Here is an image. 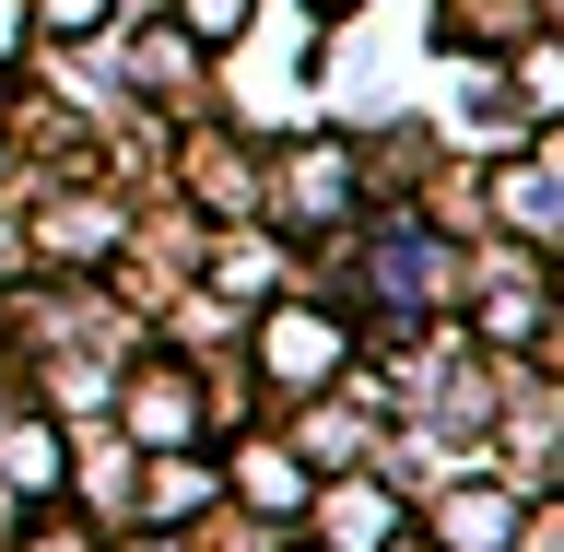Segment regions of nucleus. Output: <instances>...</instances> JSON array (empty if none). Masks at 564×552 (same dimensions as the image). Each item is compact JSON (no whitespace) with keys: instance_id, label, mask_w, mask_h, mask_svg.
I'll list each match as a JSON object with an SVG mask.
<instances>
[{"instance_id":"2","label":"nucleus","mask_w":564,"mask_h":552,"mask_svg":"<svg viewBox=\"0 0 564 552\" xmlns=\"http://www.w3.org/2000/svg\"><path fill=\"white\" fill-rule=\"evenodd\" d=\"M188 35H212V47H236V35H247V0H188Z\"/></svg>"},{"instance_id":"3","label":"nucleus","mask_w":564,"mask_h":552,"mask_svg":"<svg viewBox=\"0 0 564 552\" xmlns=\"http://www.w3.org/2000/svg\"><path fill=\"white\" fill-rule=\"evenodd\" d=\"M0 47H24V12H12V0H0Z\"/></svg>"},{"instance_id":"1","label":"nucleus","mask_w":564,"mask_h":552,"mask_svg":"<svg viewBox=\"0 0 564 552\" xmlns=\"http://www.w3.org/2000/svg\"><path fill=\"white\" fill-rule=\"evenodd\" d=\"M271 365L282 377H329V365H341V329H329V317H271Z\"/></svg>"}]
</instances>
